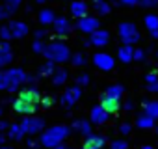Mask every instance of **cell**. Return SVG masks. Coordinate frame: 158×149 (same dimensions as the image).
<instances>
[{
	"mask_svg": "<svg viewBox=\"0 0 158 149\" xmlns=\"http://www.w3.org/2000/svg\"><path fill=\"white\" fill-rule=\"evenodd\" d=\"M41 54H43L47 60L54 62V63H61V62H67V60L71 58L69 47H67L65 43H61V41H52V43L45 45V49H43Z\"/></svg>",
	"mask_w": 158,
	"mask_h": 149,
	"instance_id": "6da1fadb",
	"label": "cell"
},
{
	"mask_svg": "<svg viewBox=\"0 0 158 149\" xmlns=\"http://www.w3.org/2000/svg\"><path fill=\"white\" fill-rule=\"evenodd\" d=\"M69 134H71V129H69V127H65V125H54V127L47 129V130L41 134L39 142H41V145H45V147H54V145H58L60 142H63Z\"/></svg>",
	"mask_w": 158,
	"mask_h": 149,
	"instance_id": "7a4b0ae2",
	"label": "cell"
},
{
	"mask_svg": "<svg viewBox=\"0 0 158 149\" xmlns=\"http://www.w3.org/2000/svg\"><path fill=\"white\" fill-rule=\"evenodd\" d=\"M4 74H6V80H8V88H6L8 93H15V92L19 90V86L24 84V79H26V73H24L21 67L6 69Z\"/></svg>",
	"mask_w": 158,
	"mask_h": 149,
	"instance_id": "3957f363",
	"label": "cell"
},
{
	"mask_svg": "<svg viewBox=\"0 0 158 149\" xmlns=\"http://www.w3.org/2000/svg\"><path fill=\"white\" fill-rule=\"evenodd\" d=\"M21 127H23V130H24L26 134L34 136V134H37V132H41V130L45 129V119H43V117H34V116L30 114V116L23 117Z\"/></svg>",
	"mask_w": 158,
	"mask_h": 149,
	"instance_id": "277c9868",
	"label": "cell"
},
{
	"mask_svg": "<svg viewBox=\"0 0 158 149\" xmlns=\"http://www.w3.org/2000/svg\"><path fill=\"white\" fill-rule=\"evenodd\" d=\"M119 37L123 39L125 45H132V43H136L139 39V32L132 23H123L119 26Z\"/></svg>",
	"mask_w": 158,
	"mask_h": 149,
	"instance_id": "5b68a950",
	"label": "cell"
},
{
	"mask_svg": "<svg viewBox=\"0 0 158 149\" xmlns=\"http://www.w3.org/2000/svg\"><path fill=\"white\" fill-rule=\"evenodd\" d=\"M80 95H82V90H80V86H73V88H69L61 97H60V104L63 106V108H71L78 99H80Z\"/></svg>",
	"mask_w": 158,
	"mask_h": 149,
	"instance_id": "8992f818",
	"label": "cell"
},
{
	"mask_svg": "<svg viewBox=\"0 0 158 149\" xmlns=\"http://www.w3.org/2000/svg\"><path fill=\"white\" fill-rule=\"evenodd\" d=\"M76 26H78V30L84 32V34H91V32H95V30L99 28V19H97V17H88V15H84V17L78 19Z\"/></svg>",
	"mask_w": 158,
	"mask_h": 149,
	"instance_id": "52a82bcc",
	"label": "cell"
},
{
	"mask_svg": "<svg viewBox=\"0 0 158 149\" xmlns=\"http://www.w3.org/2000/svg\"><path fill=\"white\" fill-rule=\"evenodd\" d=\"M8 28L11 30V36L17 37V39H23V37H26V36L30 34L28 24L23 23V21H10V23H8Z\"/></svg>",
	"mask_w": 158,
	"mask_h": 149,
	"instance_id": "ba28073f",
	"label": "cell"
},
{
	"mask_svg": "<svg viewBox=\"0 0 158 149\" xmlns=\"http://www.w3.org/2000/svg\"><path fill=\"white\" fill-rule=\"evenodd\" d=\"M93 63H95L99 69H102V71H112L114 65H115L114 58H112L110 54H104V52H97V54L93 56Z\"/></svg>",
	"mask_w": 158,
	"mask_h": 149,
	"instance_id": "9c48e42d",
	"label": "cell"
},
{
	"mask_svg": "<svg viewBox=\"0 0 158 149\" xmlns=\"http://www.w3.org/2000/svg\"><path fill=\"white\" fill-rule=\"evenodd\" d=\"M19 99H23V101H26V103H30V104H39L41 93L37 92V88L28 86V88H23V90L19 92Z\"/></svg>",
	"mask_w": 158,
	"mask_h": 149,
	"instance_id": "30bf717a",
	"label": "cell"
},
{
	"mask_svg": "<svg viewBox=\"0 0 158 149\" xmlns=\"http://www.w3.org/2000/svg\"><path fill=\"white\" fill-rule=\"evenodd\" d=\"M13 62V50L10 41H2L0 43V67H6Z\"/></svg>",
	"mask_w": 158,
	"mask_h": 149,
	"instance_id": "8fae6325",
	"label": "cell"
},
{
	"mask_svg": "<svg viewBox=\"0 0 158 149\" xmlns=\"http://www.w3.org/2000/svg\"><path fill=\"white\" fill-rule=\"evenodd\" d=\"M106 143V138L101 136V134H88L86 140H84V149H102Z\"/></svg>",
	"mask_w": 158,
	"mask_h": 149,
	"instance_id": "7c38bea8",
	"label": "cell"
},
{
	"mask_svg": "<svg viewBox=\"0 0 158 149\" xmlns=\"http://www.w3.org/2000/svg\"><path fill=\"white\" fill-rule=\"evenodd\" d=\"M101 106H102L108 114H115V112H119V108H121V101L115 99V97H108V95L102 93V97H101Z\"/></svg>",
	"mask_w": 158,
	"mask_h": 149,
	"instance_id": "4fadbf2b",
	"label": "cell"
},
{
	"mask_svg": "<svg viewBox=\"0 0 158 149\" xmlns=\"http://www.w3.org/2000/svg\"><path fill=\"white\" fill-rule=\"evenodd\" d=\"M13 110L17 114H23V116H30V114L35 112V104H30V103H26V101H23V99L17 97L13 101Z\"/></svg>",
	"mask_w": 158,
	"mask_h": 149,
	"instance_id": "5bb4252c",
	"label": "cell"
},
{
	"mask_svg": "<svg viewBox=\"0 0 158 149\" xmlns=\"http://www.w3.org/2000/svg\"><path fill=\"white\" fill-rule=\"evenodd\" d=\"M110 41V34L106 32V30H95V32H91V39H89V43L91 45H95V47H104L106 43Z\"/></svg>",
	"mask_w": 158,
	"mask_h": 149,
	"instance_id": "9a60e30c",
	"label": "cell"
},
{
	"mask_svg": "<svg viewBox=\"0 0 158 149\" xmlns=\"http://www.w3.org/2000/svg\"><path fill=\"white\" fill-rule=\"evenodd\" d=\"M52 24H54V32H56L58 36H61V37L71 32V23H69L65 17H56Z\"/></svg>",
	"mask_w": 158,
	"mask_h": 149,
	"instance_id": "2e32d148",
	"label": "cell"
},
{
	"mask_svg": "<svg viewBox=\"0 0 158 149\" xmlns=\"http://www.w3.org/2000/svg\"><path fill=\"white\" fill-rule=\"evenodd\" d=\"M108 112L99 104V106H93L91 108V121L95 123V125H102V123H106L108 121Z\"/></svg>",
	"mask_w": 158,
	"mask_h": 149,
	"instance_id": "e0dca14e",
	"label": "cell"
},
{
	"mask_svg": "<svg viewBox=\"0 0 158 149\" xmlns=\"http://www.w3.org/2000/svg\"><path fill=\"white\" fill-rule=\"evenodd\" d=\"M24 130H23V127H21V123H11L10 127H8V138L10 140H13V142H21L23 138H24Z\"/></svg>",
	"mask_w": 158,
	"mask_h": 149,
	"instance_id": "ac0fdd59",
	"label": "cell"
},
{
	"mask_svg": "<svg viewBox=\"0 0 158 149\" xmlns=\"http://www.w3.org/2000/svg\"><path fill=\"white\" fill-rule=\"evenodd\" d=\"M54 19H56V13H54L50 8H45V10H41V11L37 13V21H39L41 24H52Z\"/></svg>",
	"mask_w": 158,
	"mask_h": 149,
	"instance_id": "d6986e66",
	"label": "cell"
},
{
	"mask_svg": "<svg viewBox=\"0 0 158 149\" xmlns=\"http://www.w3.org/2000/svg\"><path fill=\"white\" fill-rule=\"evenodd\" d=\"M50 77H52V84H54V86H61V84L67 82V77H69V74H67L65 69H54V73L50 74Z\"/></svg>",
	"mask_w": 158,
	"mask_h": 149,
	"instance_id": "ffe728a7",
	"label": "cell"
},
{
	"mask_svg": "<svg viewBox=\"0 0 158 149\" xmlns=\"http://www.w3.org/2000/svg\"><path fill=\"white\" fill-rule=\"evenodd\" d=\"M71 13H73V17L80 19V17L88 15V6H86L84 2H73V4H71Z\"/></svg>",
	"mask_w": 158,
	"mask_h": 149,
	"instance_id": "44dd1931",
	"label": "cell"
},
{
	"mask_svg": "<svg viewBox=\"0 0 158 149\" xmlns=\"http://www.w3.org/2000/svg\"><path fill=\"white\" fill-rule=\"evenodd\" d=\"M73 129L78 130L80 134H84V136H88V134L91 132V125H89V121H86V119H74Z\"/></svg>",
	"mask_w": 158,
	"mask_h": 149,
	"instance_id": "7402d4cb",
	"label": "cell"
},
{
	"mask_svg": "<svg viewBox=\"0 0 158 149\" xmlns=\"http://www.w3.org/2000/svg\"><path fill=\"white\" fill-rule=\"evenodd\" d=\"M132 50H134V49H132L130 45L121 47V49H119V60L125 62V63H127V62H132Z\"/></svg>",
	"mask_w": 158,
	"mask_h": 149,
	"instance_id": "603a6c76",
	"label": "cell"
},
{
	"mask_svg": "<svg viewBox=\"0 0 158 149\" xmlns=\"http://www.w3.org/2000/svg\"><path fill=\"white\" fill-rule=\"evenodd\" d=\"M54 62H50V60H47L41 67H39V74H41V77H50V74L54 73Z\"/></svg>",
	"mask_w": 158,
	"mask_h": 149,
	"instance_id": "cb8c5ba5",
	"label": "cell"
},
{
	"mask_svg": "<svg viewBox=\"0 0 158 149\" xmlns=\"http://www.w3.org/2000/svg\"><path fill=\"white\" fill-rule=\"evenodd\" d=\"M104 95H108V97H115V99H121V95H123V86H110L106 92H104Z\"/></svg>",
	"mask_w": 158,
	"mask_h": 149,
	"instance_id": "d4e9b609",
	"label": "cell"
},
{
	"mask_svg": "<svg viewBox=\"0 0 158 149\" xmlns=\"http://www.w3.org/2000/svg\"><path fill=\"white\" fill-rule=\"evenodd\" d=\"M152 121H154V117H151L149 114H145V116H141V117H138V123H136V125H138V127H141V129H147V127L151 129V127L154 125Z\"/></svg>",
	"mask_w": 158,
	"mask_h": 149,
	"instance_id": "484cf974",
	"label": "cell"
},
{
	"mask_svg": "<svg viewBox=\"0 0 158 149\" xmlns=\"http://www.w3.org/2000/svg\"><path fill=\"white\" fill-rule=\"evenodd\" d=\"M145 114H149L151 117H158V103H145Z\"/></svg>",
	"mask_w": 158,
	"mask_h": 149,
	"instance_id": "4316f807",
	"label": "cell"
},
{
	"mask_svg": "<svg viewBox=\"0 0 158 149\" xmlns=\"http://www.w3.org/2000/svg\"><path fill=\"white\" fill-rule=\"evenodd\" d=\"M145 24H147V28L152 32V30H156L158 28V17L156 15H147L145 17Z\"/></svg>",
	"mask_w": 158,
	"mask_h": 149,
	"instance_id": "83f0119b",
	"label": "cell"
},
{
	"mask_svg": "<svg viewBox=\"0 0 158 149\" xmlns=\"http://www.w3.org/2000/svg\"><path fill=\"white\" fill-rule=\"evenodd\" d=\"M21 2H23V0H4V4H6V8L10 10V13H11V15L17 11V8L21 6Z\"/></svg>",
	"mask_w": 158,
	"mask_h": 149,
	"instance_id": "f1b7e54d",
	"label": "cell"
},
{
	"mask_svg": "<svg viewBox=\"0 0 158 149\" xmlns=\"http://www.w3.org/2000/svg\"><path fill=\"white\" fill-rule=\"evenodd\" d=\"M95 10H97L101 15H104V13L110 11V6H108L106 2H102V0H95Z\"/></svg>",
	"mask_w": 158,
	"mask_h": 149,
	"instance_id": "f546056e",
	"label": "cell"
},
{
	"mask_svg": "<svg viewBox=\"0 0 158 149\" xmlns=\"http://www.w3.org/2000/svg\"><path fill=\"white\" fill-rule=\"evenodd\" d=\"M71 62H73V65H76V67L86 65V56H84V54H73Z\"/></svg>",
	"mask_w": 158,
	"mask_h": 149,
	"instance_id": "4dcf8cb0",
	"label": "cell"
},
{
	"mask_svg": "<svg viewBox=\"0 0 158 149\" xmlns=\"http://www.w3.org/2000/svg\"><path fill=\"white\" fill-rule=\"evenodd\" d=\"M0 37H2V41H10V39H13L11 30H10L8 26H2V28H0Z\"/></svg>",
	"mask_w": 158,
	"mask_h": 149,
	"instance_id": "1f68e13d",
	"label": "cell"
},
{
	"mask_svg": "<svg viewBox=\"0 0 158 149\" xmlns=\"http://www.w3.org/2000/svg\"><path fill=\"white\" fill-rule=\"evenodd\" d=\"M43 49H45V45H43V41H41V39H35V41L32 43V50H34L35 54H41V52H43Z\"/></svg>",
	"mask_w": 158,
	"mask_h": 149,
	"instance_id": "d6a6232c",
	"label": "cell"
},
{
	"mask_svg": "<svg viewBox=\"0 0 158 149\" xmlns=\"http://www.w3.org/2000/svg\"><path fill=\"white\" fill-rule=\"evenodd\" d=\"M39 103L43 104V108H50V106L54 104V97H41Z\"/></svg>",
	"mask_w": 158,
	"mask_h": 149,
	"instance_id": "836d02e7",
	"label": "cell"
},
{
	"mask_svg": "<svg viewBox=\"0 0 158 149\" xmlns=\"http://www.w3.org/2000/svg\"><path fill=\"white\" fill-rule=\"evenodd\" d=\"M76 84H78V86H86V84H89V74H80V77L76 79Z\"/></svg>",
	"mask_w": 158,
	"mask_h": 149,
	"instance_id": "e575fe53",
	"label": "cell"
},
{
	"mask_svg": "<svg viewBox=\"0 0 158 149\" xmlns=\"http://www.w3.org/2000/svg\"><path fill=\"white\" fill-rule=\"evenodd\" d=\"M8 17H11V13H10V10L6 8V4H2V6H0V21H2V19H8Z\"/></svg>",
	"mask_w": 158,
	"mask_h": 149,
	"instance_id": "d590c367",
	"label": "cell"
},
{
	"mask_svg": "<svg viewBox=\"0 0 158 149\" xmlns=\"http://www.w3.org/2000/svg\"><path fill=\"white\" fill-rule=\"evenodd\" d=\"M8 88V80H6V74L4 71H0V92H4Z\"/></svg>",
	"mask_w": 158,
	"mask_h": 149,
	"instance_id": "8d00e7d4",
	"label": "cell"
},
{
	"mask_svg": "<svg viewBox=\"0 0 158 149\" xmlns=\"http://www.w3.org/2000/svg\"><path fill=\"white\" fill-rule=\"evenodd\" d=\"M141 6H145V8H154V6H158V0H141Z\"/></svg>",
	"mask_w": 158,
	"mask_h": 149,
	"instance_id": "74e56055",
	"label": "cell"
},
{
	"mask_svg": "<svg viewBox=\"0 0 158 149\" xmlns=\"http://www.w3.org/2000/svg\"><path fill=\"white\" fill-rule=\"evenodd\" d=\"M112 149H127V143L123 140H117V142L112 143Z\"/></svg>",
	"mask_w": 158,
	"mask_h": 149,
	"instance_id": "f35d334b",
	"label": "cell"
},
{
	"mask_svg": "<svg viewBox=\"0 0 158 149\" xmlns=\"http://www.w3.org/2000/svg\"><path fill=\"white\" fill-rule=\"evenodd\" d=\"M143 50H132V60H143Z\"/></svg>",
	"mask_w": 158,
	"mask_h": 149,
	"instance_id": "ab89813d",
	"label": "cell"
},
{
	"mask_svg": "<svg viewBox=\"0 0 158 149\" xmlns=\"http://www.w3.org/2000/svg\"><path fill=\"white\" fill-rule=\"evenodd\" d=\"M35 80H37V79L34 77V74H26V79H24V84H30V86H32V84H35Z\"/></svg>",
	"mask_w": 158,
	"mask_h": 149,
	"instance_id": "60d3db41",
	"label": "cell"
},
{
	"mask_svg": "<svg viewBox=\"0 0 158 149\" xmlns=\"http://www.w3.org/2000/svg\"><path fill=\"white\" fill-rule=\"evenodd\" d=\"M47 36H48L47 30H37V32H35V39H43V37H47Z\"/></svg>",
	"mask_w": 158,
	"mask_h": 149,
	"instance_id": "b9f144b4",
	"label": "cell"
},
{
	"mask_svg": "<svg viewBox=\"0 0 158 149\" xmlns=\"http://www.w3.org/2000/svg\"><path fill=\"white\" fill-rule=\"evenodd\" d=\"M8 121H4V119H0V132H4V130H8Z\"/></svg>",
	"mask_w": 158,
	"mask_h": 149,
	"instance_id": "7bdbcfd3",
	"label": "cell"
},
{
	"mask_svg": "<svg viewBox=\"0 0 158 149\" xmlns=\"http://www.w3.org/2000/svg\"><path fill=\"white\" fill-rule=\"evenodd\" d=\"M119 2H123L127 6H134V4H138V0H119Z\"/></svg>",
	"mask_w": 158,
	"mask_h": 149,
	"instance_id": "ee69618b",
	"label": "cell"
},
{
	"mask_svg": "<svg viewBox=\"0 0 158 149\" xmlns=\"http://www.w3.org/2000/svg\"><path fill=\"white\" fill-rule=\"evenodd\" d=\"M128 130H130V125H127V123L121 125V132H123V134H128Z\"/></svg>",
	"mask_w": 158,
	"mask_h": 149,
	"instance_id": "f6af8a7d",
	"label": "cell"
},
{
	"mask_svg": "<svg viewBox=\"0 0 158 149\" xmlns=\"http://www.w3.org/2000/svg\"><path fill=\"white\" fill-rule=\"evenodd\" d=\"M26 145H28V147H35V145H37V142H35L34 138H30V140L26 142Z\"/></svg>",
	"mask_w": 158,
	"mask_h": 149,
	"instance_id": "bcb514c9",
	"label": "cell"
},
{
	"mask_svg": "<svg viewBox=\"0 0 158 149\" xmlns=\"http://www.w3.org/2000/svg\"><path fill=\"white\" fill-rule=\"evenodd\" d=\"M154 80H156V74H154V73L147 74V82H154Z\"/></svg>",
	"mask_w": 158,
	"mask_h": 149,
	"instance_id": "7dc6e473",
	"label": "cell"
},
{
	"mask_svg": "<svg viewBox=\"0 0 158 149\" xmlns=\"http://www.w3.org/2000/svg\"><path fill=\"white\" fill-rule=\"evenodd\" d=\"M6 138H8V136H6V134H4V132H0V145H2V143H4V142H6Z\"/></svg>",
	"mask_w": 158,
	"mask_h": 149,
	"instance_id": "c3c4849f",
	"label": "cell"
},
{
	"mask_svg": "<svg viewBox=\"0 0 158 149\" xmlns=\"http://www.w3.org/2000/svg\"><path fill=\"white\" fill-rule=\"evenodd\" d=\"M151 90H152V92H158V84H152V86H151Z\"/></svg>",
	"mask_w": 158,
	"mask_h": 149,
	"instance_id": "681fc988",
	"label": "cell"
},
{
	"mask_svg": "<svg viewBox=\"0 0 158 149\" xmlns=\"http://www.w3.org/2000/svg\"><path fill=\"white\" fill-rule=\"evenodd\" d=\"M152 37H158V28H156V30H152Z\"/></svg>",
	"mask_w": 158,
	"mask_h": 149,
	"instance_id": "f907efd6",
	"label": "cell"
},
{
	"mask_svg": "<svg viewBox=\"0 0 158 149\" xmlns=\"http://www.w3.org/2000/svg\"><path fill=\"white\" fill-rule=\"evenodd\" d=\"M0 149H13V147H8V145H0Z\"/></svg>",
	"mask_w": 158,
	"mask_h": 149,
	"instance_id": "816d5d0a",
	"label": "cell"
},
{
	"mask_svg": "<svg viewBox=\"0 0 158 149\" xmlns=\"http://www.w3.org/2000/svg\"><path fill=\"white\" fill-rule=\"evenodd\" d=\"M35 2H37V4H45V2H47V0H35Z\"/></svg>",
	"mask_w": 158,
	"mask_h": 149,
	"instance_id": "f5cc1de1",
	"label": "cell"
},
{
	"mask_svg": "<svg viewBox=\"0 0 158 149\" xmlns=\"http://www.w3.org/2000/svg\"><path fill=\"white\" fill-rule=\"evenodd\" d=\"M139 149H152L151 145H143V147H139Z\"/></svg>",
	"mask_w": 158,
	"mask_h": 149,
	"instance_id": "db71d44e",
	"label": "cell"
},
{
	"mask_svg": "<svg viewBox=\"0 0 158 149\" xmlns=\"http://www.w3.org/2000/svg\"><path fill=\"white\" fill-rule=\"evenodd\" d=\"M156 136H158V127H156Z\"/></svg>",
	"mask_w": 158,
	"mask_h": 149,
	"instance_id": "11a10c76",
	"label": "cell"
},
{
	"mask_svg": "<svg viewBox=\"0 0 158 149\" xmlns=\"http://www.w3.org/2000/svg\"><path fill=\"white\" fill-rule=\"evenodd\" d=\"M0 116H2V108H0Z\"/></svg>",
	"mask_w": 158,
	"mask_h": 149,
	"instance_id": "9f6ffc18",
	"label": "cell"
},
{
	"mask_svg": "<svg viewBox=\"0 0 158 149\" xmlns=\"http://www.w3.org/2000/svg\"><path fill=\"white\" fill-rule=\"evenodd\" d=\"M0 43H2V41H0Z\"/></svg>",
	"mask_w": 158,
	"mask_h": 149,
	"instance_id": "6f0895ef",
	"label": "cell"
},
{
	"mask_svg": "<svg viewBox=\"0 0 158 149\" xmlns=\"http://www.w3.org/2000/svg\"><path fill=\"white\" fill-rule=\"evenodd\" d=\"M93 2H95V0H93Z\"/></svg>",
	"mask_w": 158,
	"mask_h": 149,
	"instance_id": "680465c9",
	"label": "cell"
},
{
	"mask_svg": "<svg viewBox=\"0 0 158 149\" xmlns=\"http://www.w3.org/2000/svg\"><path fill=\"white\" fill-rule=\"evenodd\" d=\"M156 56H158V54H156Z\"/></svg>",
	"mask_w": 158,
	"mask_h": 149,
	"instance_id": "91938a15",
	"label": "cell"
}]
</instances>
